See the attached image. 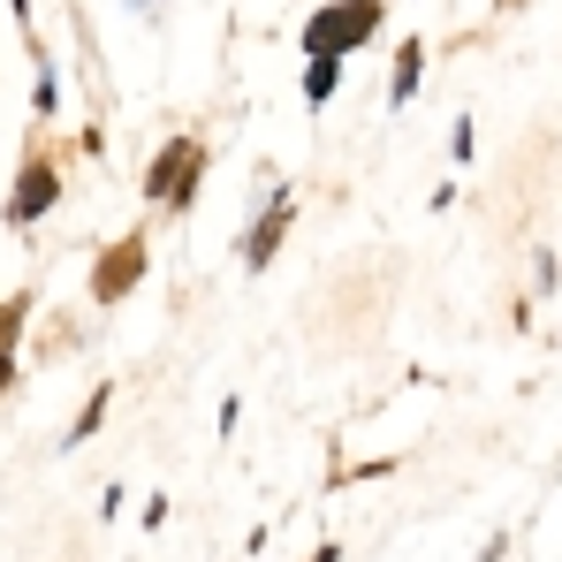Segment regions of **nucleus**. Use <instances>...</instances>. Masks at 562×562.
<instances>
[{"label": "nucleus", "instance_id": "f257e3e1", "mask_svg": "<svg viewBox=\"0 0 562 562\" xmlns=\"http://www.w3.org/2000/svg\"><path fill=\"white\" fill-rule=\"evenodd\" d=\"M373 31H380V0H350V8H327V15H319V23L304 31V46H312V54H335V61H342V54H350L358 38H373Z\"/></svg>", "mask_w": 562, "mask_h": 562}, {"label": "nucleus", "instance_id": "f03ea898", "mask_svg": "<svg viewBox=\"0 0 562 562\" xmlns=\"http://www.w3.org/2000/svg\"><path fill=\"white\" fill-rule=\"evenodd\" d=\"M145 190H153V198H176V205H183L190 190H198V145H190V137H176V145H168V153L153 160Z\"/></svg>", "mask_w": 562, "mask_h": 562}, {"label": "nucleus", "instance_id": "7ed1b4c3", "mask_svg": "<svg viewBox=\"0 0 562 562\" xmlns=\"http://www.w3.org/2000/svg\"><path fill=\"white\" fill-rule=\"evenodd\" d=\"M54 168H46V160H31V176H23V190H15V221H31V213H46V205H54Z\"/></svg>", "mask_w": 562, "mask_h": 562}, {"label": "nucleus", "instance_id": "20e7f679", "mask_svg": "<svg viewBox=\"0 0 562 562\" xmlns=\"http://www.w3.org/2000/svg\"><path fill=\"white\" fill-rule=\"evenodd\" d=\"M137 267H145V251H137V244H122V251L99 267V296H122V289L137 281Z\"/></svg>", "mask_w": 562, "mask_h": 562}, {"label": "nucleus", "instance_id": "39448f33", "mask_svg": "<svg viewBox=\"0 0 562 562\" xmlns=\"http://www.w3.org/2000/svg\"><path fill=\"white\" fill-rule=\"evenodd\" d=\"M281 228H289V198H281V205H267V221H259V236H251V251H244L251 267H267V259H274Z\"/></svg>", "mask_w": 562, "mask_h": 562}, {"label": "nucleus", "instance_id": "423d86ee", "mask_svg": "<svg viewBox=\"0 0 562 562\" xmlns=\"http://www.w3.org/2000/svg\"><path fill=\"white\" fill-rule=\"evenodd\" d=\"M418 69H426V61H418V46H403V61H395V85H387V92H395V106L418 92Z\"/></svg>", "mask_w": 562, "mask_h": 562}]
</instances>
